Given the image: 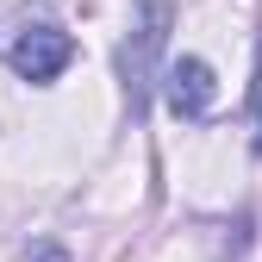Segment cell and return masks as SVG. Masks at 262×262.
I'll return each instance as SVG.
<instances>
[{
  "label": "cell",
  "mask_w": 262,
  "mask_h": 262,
  "mask_svg": "<svg viewBox=\"0 0 262 262\" xmlns=\"http://www.w3.org/2000/svg\"><path fill=\"white\" fill-rule=\"evenodd\" d=\"M138 38L125 44V88H131V113L144 106V88H150V69H156V50L162 38H169V25H175V7L169 0H138Z\"/></svg>",
  "instance_id": "obj_1"
},
{
  "label": "cell",
  "mask_w": 262,
  "mask_h": 262,
  "mask_svg": "<svg viewBox=\"0 0 262 262\" xmlns=\"http://www.w3.org/2000/svg\"><path fill=\"white\" fill-rule=\"evenodd\" d=\"M69 56H75V38L56 31V25H25L13 38V50H7V62H13L19 81H50V75L69 69Z\"/></svg>",
  "instance_id": "obj_2"
},
{
  "label": "cell",
  "mask_w": 262,
  "mask_h": 262,
  "mask_svg": "<svg viewBox=\"0 0 262 262\" xmlns=\"http://www.w3.org/2000/svg\"><path fill=\"white\" fill-rule=\"evenodd\" d=\"M169 106H175V119H206L212 113V94H219V81H212V69L200 56H175L169 62Z\"/></svg>",
  "instance_id": "obj_3"
},
{
  "label": "cell",
  "mask_w": 262,
  "mask_h": 262,
  "mask_svg": "<svg viewBox=\"0 0 262 262\" xmlns=\"http://www.w3.org/2000/svg\"><path fill=\"white\" fill-rule=\"evenodd\" d=\"M256 156H262V113H256Z\"/></svg>",
  "instance_id": "obj_4"
}]
</instances>
